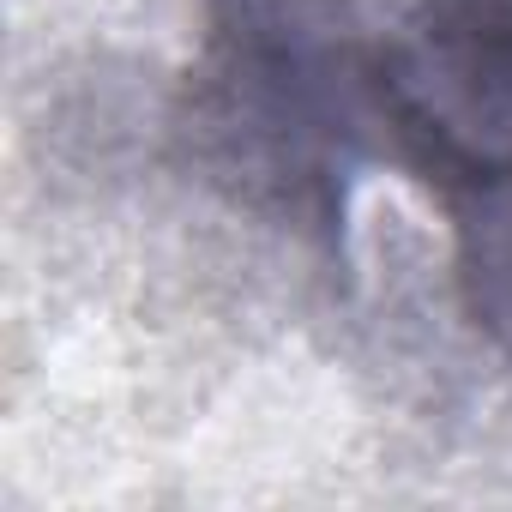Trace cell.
I'll list each match as a JSON object with an SVG mask.
<instances>
[{
	"mask_svg": "<svg viewBox=\"0 0 512 512\" xmlns=\"http://www.w3.org/2000/svg\"><path fill=\"white\" fill-rule=\"evenodd\" d=\"M205 127L229 175L290 205L326 199L362 145V67L350 0H217Z\"/></svg>",
	"mask_w": 512,
	"mask_h": 512,
	"instance_id": "obj_1",
	"label": "cell"
},
{
	"mask_svg": "<svg viewBox=\"0 0 512 512\" xmlns=\"http://www.w3.org/2000/svg\"><path fill=\"white\" fill-rule=\"evenodd\" d=\"M386 79L422 133L512 163V0H404Z\"/></svg>",
	"mask_w": 512,
	"mask_h": 512,
	"instance_id": "obj_2",
	"label": "cell"
},
{
	"mask_svg": "<svg viewBox=\"0 0 512 512\" xmlns=\"http://www.w3.org/2000/svg\"><path fill=\"white\" fill-rule=\"evenodd\" d=\"M458 266L470 314L512 350V163L470 187L458 211Z\"/></svg>",
	"mask_w": 512,
	"mask_h": 512,
	"instance_id": "obj_3",
	"label": "cell"
}]
</instances>
